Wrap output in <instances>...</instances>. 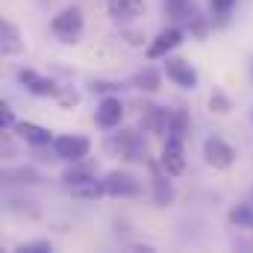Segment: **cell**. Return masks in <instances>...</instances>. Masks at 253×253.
Masks as SVG:
<instances>
[{
    "instance_id": "4316f807",
    "label": "cell",
    "mask_w": 253,
    "mask_h": 253,
    "mask_svg": "<svg viewBox=\"0 0 253 253\" xmlns=\"http://www.w3.org/2000/svg\"><path fill=\"white\" fill-rule=\"evenodd\" d=\"M115 88H118L115 83H94V85H91V91H94V94H97V91H115Z\"/></svg>"
},
{
    "instance_id": "8fae6325",
    "label": "cell",
    "mask_w": 253,
    "mask_h": 253,
    "mask_svg": "<svg viewBox=\"0 0 253 253\" xmlns=\"http://www.w3.org/2000/svg\"><path fill=\"white\" fill-rule=\"evenodd\" d=\"M147 165H150V174H153V177H150V180H153V183H150V186H153V200H156L159 206H168V203L174 200V186H171V180H168L171 174L162 168V162H153V159H150Z\"/></svg>"
},
{
    "instance_id": "8992f818",
    "label": "cell",
    "mask_w": 253,
    "mask_h": 253,
    "mask_svg": "<svg viewBox=\"0 0 253 253\" xmlns=\"http://www.w3.org/2000/svg\"><path fill=\"white\" fill-rule=\"evenodd\" d=\"M53 153L62 162H83L91 153V141L85 135H56L53 138Z\"/></svg>"
},
{
    "instance_id": "f1b7e54d",
    "label": "cell",
    "mask_w": 253,
    "mask_h": 253,
    "mask_svg": "<svg viewBox=\"0 0 253 253\" xmlns=\"http://www.w3.org/2000/svg\"><path fill=\"white\" fill-rule=\"evenodd\" d=\"M251 118H253V109H251Z\"/></svg>"
},
{
    "instance_id": "83f0119b",
    "label": "cell",
    "mask_w": 253,
    "mask_h": 253,
    "mask_svg": "<svg viewBox=\"0 0 253 253\" xmlns=\"http://www.w3.org/2000/svg\"><path fill=\"white\" fill-rule=\"evenodd\" d=\"M251 83H253V62H251Z\"/></svg>"
},
{
    "instance_id": "7402d4cb",
    "label": "cell",
    "mask_w": 253,
    "mask_h": 253,
    "mask_svg": "<svg viewBox=\"0 0 253 253\" xmlns=\"http://www.w3.org/2000/svg\"><path fill=\"white\" fill-rule=\"evenodd\" d=\"M209 109L218 112V115H230V112H233V100H230L221 88H215V91L209 94Z\"/></svg>"
},
{
    "instance_id": "d6986e66",
    "label": "cell",
    "mask_w": 253,
    "mask_h": 253,
    "mask_svg": "<svg viewBox=\"0 0 253 253\" xmlns=\"http://www.w3.org/2000/svg\"><path fill=\"white\" fill-rule=\"evenodd\" d=\"M230 224L242 230H253V203H236L230 209Z\"/></svg>"
},
{
    "instance_id": "7a4b0ae2",
    "label": "cell",
    "mask_w": 253,
    "mask_h": 253,
    "mask_svg": "<svg viewBox=\"0 0 253 253\" xmlns=\"http://www.w3.org/2000/svg\"><path fill=\"white\" fill-rule=\"evenodd\" d=\"M106 150L112 156H121V159H129V162H138L144 159V141L135 129H121V132H112L106 138Z\"/></svg>"
},
{
    "instance_id": "7c38bea8",
    "label": "cell",
    "mask_w": 253,
    "mask_h": 253,
    "mask_svg": "<svg viewBox=\"0 0 253 253\" xmlns=\"http://www.w3.org/2000/svg\"><path fill=\"white\" fill-rule=\"evenodd\" d=\"M168 124H171V109H162V106H153V103L144 106V112H141V129L144 132L168 135Z\"/></svg>"
},
{
    "instance_id": "d4e9b609",
    "label": "cell",
    "mask_w": 253,
    "mask_h": 253,
    "mask_svg": "<svg viewBox=\"0 0 253 253\" xmlns=\"http://www.w3.org/2000/svg\"><path fill=\"white\" fill-rule=\"evenodd\" d=\"M15 124H18V121H15V112L3 103V106H0V126H3V129H15Z\"/></svg>"
},
{
    "instance_id": "9c48e42d",
    "label": "cell",
    "mask_w": 253,
    "mask_h": 253,
    "mask_svg": "<svg viewBox=\"0 0 253 253\" xmlns=\"http://www.w3.org/2000/svg\"><path fill=\"white\" fill-rule=\"evenodd\" d=\"M103 189L109 197H135L141 194V183L129 171H109L103 177Z\"/></svg>"
},
{
    "instance_id": "cb8c5ba5",
    "label": "cell",
    "mask_w": 253,
    "mask_h": 253,
    "mask_svg": "<svg viewBox=\"0 0 253 253\" xmlns=\"http://www.w3.org/2000/svg\"><path fill=\"white\" fill-rule=\"evenodd\" d=\"M53 245L47 239H36V242H21L18 245V253H50Z\"/></svg>"
},
{
    "instance_id": "ffe728a7",
    "label": "cell",
    "mask_w": 253,
    "mask_h": 253,
    "mask_svg": "<svg viewBox=\"0 0 253 253\" xmlns=\"http://www.w3.org/2000/svg\"><path fill=\"white\" fill-rule=\"evenodd\" d=\"M189 132V112L186 109H171V124H168V135H186Z\"/></svg>"
},
{
    "instance_id": "4fadbf2b",
    "label": "cell",
    "mask_w": 253,
    "mask_h": 253,
    "mask_svg": "<svg viewBox=\"0 0 253 253\" xmlns=\"http://www.w3.org/2000/svg\"><path fill=\"white\" fill-rule=\"evenodd\" d=\"M15 135H18L21 141H27L30 147H47V144H53V138H56L47 126L33 124V121H18V124H15Z\"/></svg>"
},
{
    "instance_id": "6da1fadb",
    "label": "cell",
    "mask_w": 253,
    "mask_h": 253,
    "mask_svg": "<svg viewBox=\"0 0 253 253\" xmlns=\"http://www.w3.org/2000/svg\"><path fill=\"white\" fill-rule=\"evenodd\" d=\"M83 27H85V15H83L80 6H68L59 15H53V21H50L53 36L65 44H77L80 36H83Z\"/></svg>"
},
{
    "instance_id": "52a82bcc",
    "label": "cell",
    "mask_w": 253,
    "mask_h": 253,
    "mask_svg": "<svg viewBox=\"0 0 253 253\" xmlns=\"http://www.w3.org/2000/svg\"><path fill=\"white\" fill-rule=\"evenodd\" d=\"M18 83H21V88H24L27 94H33V97H56V91H59V85H56L50 77H44V74H39V71H33V68H21V71H18Z\"/></svg>"
},
{
    "instance_id": "277c9868",
    "label": "cell",
    "mask_w": 253,
    "mask_h": 253,
    "mask_svg": "<svg viewBox=\"0 0 253 253\" xmlns=\"http://www.w3.org/2000/svg\"><path fill=\"white\" fill-rule=\"evenodd\" d=\"M165 77L174 83V85H180L183 91H194L197 88V83H200V74H197V68L189 62V59H177V56H165Z\"/></svg>"
},
{
    "instance_id": "484cf974",
    "label": "cell",
    "mask_w": 253,
    "mask_h": 253,
    "mask_svg": "<svg viewBox=\"0 0 253 253\" xmlns=\"http://www.w3.org/2000/svg\"><path fill=\"white\" fill-rule=\"evenodd\" d=\"M209 6H212L215 15H230L233 6H236V0H209Z\"/></svg>"
},
{
    "instance_id": "30bf717a",
    "label": "cell",
    "mask_w": 253,
    "mask_h": 253,
    "mask_svg": "<svg viewBox=\"0 0 253 253\" xmlns=\"http://www.w3.org/2000/svg\"><path fill=\"white\" fill-rule=\"evenodd\" d=\"M121 118H124V103H121V97L106 94V97L97 103V112H94L97 126H100V129H115V126L121 124Z\"/></svg>"
},
{
    "instance_id": "603a6c76",
    "label": "cell",
    "mask_w": 253,
    "mask_h": 253,
    "mask_svg": "<svg viewBox=\"0 0 253 253\" xmlns=\"http://www.w3.org/2000/svg\"><path fill=\"white\" fill-rule=\"evenodd\" d=\"M62 109H74L77 103H80V94L74 91V85H59V91H56V97H53Z\"/></svg>"
},
{
    "instance_id": "5b68a950",
    "label": "cell",
    "mask_w": 253,
    "mask_h": 253,
    "mask_svg": "<svg viewBox=\"0 0 253 253\" xmlns=\"http://www.w3.org/2000/svg\"><path fill=\"white\" fill-rule=\"evenodd\" d=\"M183 44V27H165V30H159L156 33V39L147 44V59L150 62H156V59H165V56H171L177 47Z\"/></svg>"
},
{
    "instance_id": "e0dca14e",
    "label": "cell",
    "mask_w": 253,
    "mask_h": 253,
    "mask_svg": "<svg viewBox=\"0 0 253 253\" xmlns=\"http://www.w3.org/2000/svg\"><path fill=\"white\" fill-rule=\"evenodd\" d=\"M68 191H71L74 197H80V200H97V197H103V194H106L103 180H97V177L83 180V183H77V186H68Z\"/></svg>"
},
{
    "instance_id": "3957f363",
    "label": "cell",
    "mask_w": 253,
    "mask_h": 253,
    "mask_svg": "<svg viewBox=\"0 0 253 253\" xmlns=\"http://www.w3.org/2000/svg\"><path fill=\"white\" fill-rule=\"evenodd\" d=\"M203 162L215 171H227L236 162V147L230 141H224L221 135H209L203 141Z\"/></svg>"
},
{
    "instance_id": "ac0fdd59",
    "label": "cell",
    "mask_w": 253,
    "mask_h": 253,
    "mask_svg": "<svg viewBox=\"0 0 253 253\" xmlns=\"http://www.w3.org/2000/svg\"><path fill=\"white\" fill-rule=\"evenodd\" d=\"M165 6V15L174 18V21H189L194 15V3L191 0H162Z\"/></svg>"
},
{
    "instance_id": "44dd1931",
    "label": "cell",
    "mask_w": 253,
    "mask_h": 253,
    "mask_svg": "<svg viewBox=\"0 0 253 253\" xmlns=\"http://www.w3.org/2000/svg\"><path fill=\"white\" fill-rule=\"evenodd\" d=\"M94 177V171L91 168H83L80 162H74V168H68L62 174V183H65V189L68 186H77V183H83V180H91Z\"/></svg>"
},
{
    "instance_id": "ba28073f",
    "label": "cell",
    "mask_w": 253,
    "mask_h": 253,
    "mask_svg": "<svg viewBox=\"0 0 253 253\" xmlns=\"http://www.w3.org/2000/svg\"><path fill=\"white\" fill-rule=\"evenodd\" d=\"M159 162H162V168H165L171 177H183V171H186V144H183L180 135H168V138H165Z\"/></svg>"
},
{
    "instance_id": "5bb4252c",
    "label": "cell",
    "mask_w": 253,
    "mask_h": 253,
    "mask_svg": "<svg viewBox=\"0 0 253 253\" xmlns=\"http://www.w3.org/2000/svg\"><path fill=\"white\" fill-rule=\"evenodd\" d=\"M0 53H3V56H21V53H24L21 30H18L12 21H0Z\"/></svg>"
},
{
    "instance_id": "9a60e30c",
    "label": "cell",
    "mask_w": 253,
    "mask_h": 253,
    "mask_svg": "<svg viewBox=\"0 0 253 253\" xmlns=\"http://www.w3.org/2000/svg\"><path fill=\"white\" fill-rule=\"evenodd\" d=\"M106 9L112 15V21H135L144 15V0H106Z\"/></svg>"
},
{
    "instance_id": "2e32d148",
    "label": "cell",
    "mask_w": 253,
    "mask_h": 253,
    "mask_svg": "<svg viewBox=\"0 0 253 253\" xmlns=\"http://www.w3.org/2000/svg\"><path fill=\"white\" fill-rule=\"evenodd\" d=\"M159 83H162V74H159L153 65H144V68L132 77V85H135L138 91H147V94L159 91Z\"/></svg>"
}]
</instances>
